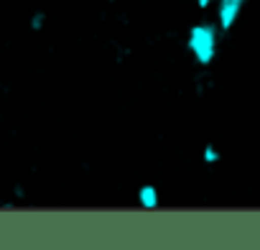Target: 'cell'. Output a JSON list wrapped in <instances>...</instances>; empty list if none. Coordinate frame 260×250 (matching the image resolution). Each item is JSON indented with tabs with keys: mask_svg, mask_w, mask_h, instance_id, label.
Here are the masks:
<instances>
[{
	"mask_svg": "<svg viewBox=\"0 0 260 250\" xmlns=\"http://www.w3.org/2000/svg\"><path fill=\"white\" fill-rule=\"evenodd\" d=\"M217 34H219V26H212V23H197L191 26L189 36H186V49L189 54L194 56V61L199 67H209L217 56Z\"/></svg>",
	"mask_w": 260,
	"mask_h": 250,
	"instance_id": "cell-1",
	"label": "cell"
},
{
	"mask_svg": "<svg viewBox=\"0 0 260 250\" xmlns=\"http://www.w3.org/2000/svg\"><path fill=\"white\" fill-rule=\"evenodd\" d=\"M217 3H219L217 6V26H219V31H230L242 13L245 0H217Z\"/></svg>",
	"mask_w": 260,
	"mask_h": 250,
	"instance_id": "cell-2",
	"label": "cell"
},
{
	"mask_svg": "<svg viewBox=\"0 0 260 250\" xmlns=\"http://www.w3.org/2000/svg\"><path fill=\"white\" fill-rule=\"evenodd\" d=\"M138 204H141L143 209H156V207L161 204L158 189H156L153 184H143V186L138 189Z\"/></svg>",
	"mask_w": 260,
	"mask_h": 250,
	"instance_id": "cell-3",
	"label": "cell"
},
{
	"mask_svg": "<svg viewBox=\"0 0 260 250\" xmlns=\"http://www.w3.org/2000/svg\"><path fill=\"white\" fill-rule=\"evenodd\" d=\"M202 159H204V164H219V159H222V153H219V148L217 146H212V143H207L204 146V151H202Z\"/></svg>",
	"mask_w": 260,
	"mask_h": 250,
	"instance_id": "cell-4",
	"label": "cell"
},
{
	"mask_svg": "<svg viewBox=\"0 0 260 250\" xmlns=\"http://www.w3.org/2000/svg\"><path fill=\"white\" fill-rule=\"evenodd\" d=\"M28 26H31V31H44V26H46V13H44V11H36V13L31 16Z\"/></svg>",
	"mask_w": 260,
	"mask_h": 250,
	"instance_id": "cell-5",
	"label": "cell"
},
{
	"mask_svg": "<svg viewBox=\"0 0 260 250\" xmlns=\"http://www.w3.org/2000/svg\"><path fill=\"white\" fill-rule=\"evenodd\" d=\"M217 3V0H197V6H199V11H207V8H212Z\"/></svg>",
	"mask_w": 260,
	"mask_h": 250,
	"instance_id": "cell-6",
	"label": "cell"
}]
</instances>
